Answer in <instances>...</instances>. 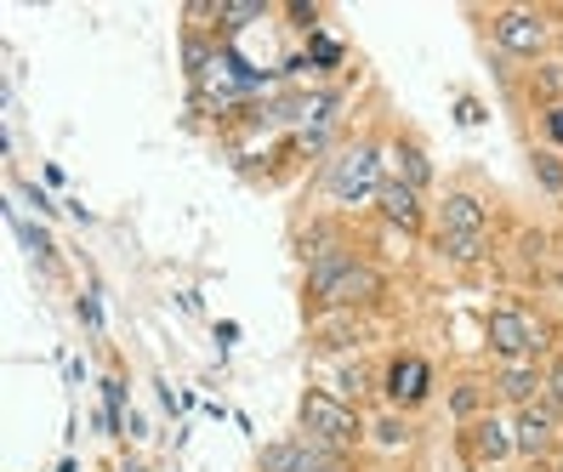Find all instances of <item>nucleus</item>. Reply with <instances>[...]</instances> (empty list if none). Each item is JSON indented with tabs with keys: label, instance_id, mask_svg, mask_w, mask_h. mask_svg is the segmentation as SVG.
Returning <instances> with one entry per match:
<instances>
[{
	"label": "nucleus",
	"instance_id": "nucleus-24",
	"mask_svg": "<svg viewBox=\"0 0 563 472\" xmlns=\"http://www.w3.org/2000/svg\"><path fill=\"white\" fill-rule=\"evenodd\" d=\"M262 18V0H240V7H217V35H234V29Z\"/></svg>",
	"mask_w": 563,
	"mask_h": 472
},
{
	"label": "nucleus",
	"instance_id": "nucleus-6",
	"mask_svg": "<svg viewBox=\"0 0 563 472\" xmlns=\"http://www.w3.org/2000/svg\"><path fill=\"white\" fill-rule=\"evenodd\" d=\"M489 46H495L501 63L536 69V63H547V52H552V18L541 7H501L489 18Z\"/></svg>",
	"mask_w": 563,
	"mask_h": 472
},
{
	"label": "nucleus",
	"instance_id": "nucleus-8",
	"mask_svg": "<svg viewBox=\"0 0 563 472\" xmlns=\"http://www.w3.org/2000/svg\"><path fill=\"white\" fill-rule=\"evenodd\" d=\"M461 450H467L473 466L495 472L518 461V438H512V410H484L473 427H461Z\"/></svg>",
	"mask_w": 563,
	"mask_h": 472
},
{
	"label": "nucleus",
	"instance_id": "nucleus-23",
	"mask_svg": "<svg viewBox=\"0 0 563 472\" xmlns=\"http://www.w3.org/2000/svg\"><path fill=\"white\" fill-rule=\"evenodd\" d=\"M541 398L563 416V348H552V353H547V364H541Z\"/></svg>",
	"mask_w": 563,
	"mask_h": 472
},
{
	"label": "nucleus",
	"instance_id": "nucleus-2",
	"mask_svg": "<svg viewBox=\"0 0 563 472\" xmlns=\"http://www.w3.org/2000/svg\"><path fill=\"white\" fill-rule=\"evenodd\" d=\"M382 177H387L382 143H376V138H347L336 154L324 160L319 194H324V206H336V211H364V206H376Z\"/></svg>",
	"mask_w": 563,
	"mask_h": 472
},
{
	"label": "nucleus",
	"instance_id": "nucleus-27",
	"mask_svg": "<svg viewBox=\"0 0 563 472\" xmlns=\"http://www.w3.org/2000/svg\"><path fill=\"white\" fill-rule=\"evenodd\" d=\"M552 296H558V308H563V267H558V274H552Z\"/></svg>",
	"mask_w": 563,
	"mask_h": 472
},
{
	"label": "nucleus",
	"instance_id": "nucleus-28",
	"mask_svg": "<svg viewBox=\"0 0 563 472\" xmlns=\"http://www.w3.org/2000/svg\"><path fill=\"white\" fill-rule=\"evenodd\" d=\"M131 472H137V466H131Z\"/></svg>",
	"mask_w": 563,
	"mask_h": 472
},
{
	"label": "nucleus",
	"instance_id": "nucleus-13",
	"mask_svg": "<svg viewBox=\"0 0 563 472\" xmlns=\"http://www.w3.org/2000/svg\"><path fill=\"white\" fill-rule=\"evenodd\" d=\"M319 387L364 410V404H371V398L382 393V376H376V370L364 364V359H353V353H347V359H330V364H324V382H319Z\"/></svg>",
	"mask_w": 563,
	"mask_h": 472
},
{
	"label": "nucleus",
	"instance_id": "nucleus-4",
	"mask_svg": "<svg viewBox=\"0 0 563 472\" xmlns=\"http://www.w3.org/2000/svg\"><path fill=\"white\" fill-rule=\"evenodd\" d=\"M296 432L302 438H313L319 450H330V455H353L358 444H364V410L358 404H347V398H336V393H324L319 382L302 393V404H296Z\"/></svg>",
	"mask_w": 563,
	"mask_h": 472
},
{
	"label": "nucleus",
	"instance_id": "nucleus-14",
	"mask_svg": "<svg viewBox=\"0 0 563 472\" xmlns=\"http://www.w3.org/2000/svg\"><path fill=\"white\" fill-rule=\"evenodd\" d=\"M364 444L382 450V455H399L416 444V421L410 410H393V404H382V410H364Z\"/></svg>",
	"mask_w": 563,
	"mask_h": 472
},
{
	"label": "nucleus",
	"instance_id": "nucleus-15",
	"mask_svg": "<svg viewBox=\"0 0 563 472\" xmlns=\"http://www.w3.org/2000/svg\"><path fill=\"white\" fill-rule=\"evenodd\" d=\"M489 393L501 398V410H523V404L541 398V364H495L489 370Z\"/></svg>",
	"mask_w": 563,
	"mask_h": 472
},
{
	"label": "nucleus",
	"instance_id": "nucleus-20",
	"mask_svg": "<svg viewBox=\"0 0 563 472\" xmlns=\"http://www.w3.org/2000/svg\"><path fill=\"white\" fill-rule=\"evenodd\" d=\"M529 165H536L541 188H547L552 199H563V154H552V149L541 143V149H529Z\"/></svg>",
	"mask_w": 563,
	"mask_h": 472
},
{
	"label": "nucleus",
	"instance_id": "nucleus-16",
	"mask_svg": "<svg viewBox=\"0 0 563 472\" xmlns=\"http://www.w3.org/2000/svg\"><path fill=\"white\" fill-rule=\"evenodd\" d=\"M393 177H405L416 194L433 188V160H427V149L416 138H393Z\"/></svg>",
	"mask_w": 563,
	"mask_h": 472
},
{
	"label": "nucleus",
	"instance_id": "nucleus-17",
	"mask_svg": "<svg viewBox=\"0 0 563 472\" xmlns=\"http://www.w3.org/2000/svg\"><path fill=\"white\" fill-rule=\"evenodd\" d=\"M347 240H342V228L336 222H302V233H296V256H302V267H313V262H324L330 251H342Z\"/></svg>",
	"mask_w": 563,
	"mask_h": 472
},
{
	"label": "nucleus",
	"instance_id": "nucleus-21",
	"mask_svg": "<svg viewBox=\"0 0 563 472\" xmlns=\"http://www.w3.org/2000/svg\"><path fill=\"white\" fill-rule=\"evenodd\" d=\"M12 233H18V245H23L29 256H35L41 267L52 262V240H46V228H41V222H23V217L12 211Z\"/></svg>",
	"mask_w": 563,
	"mask_h": 472
},
{
	"label": "nucleus",
	"instance_id": "nucleus-11",
	"mask_svg": "<svg viewBox=\"0 0 563 472\" xmlns=\"http://www.w3.org/2000/svg\"><path fill=\"white\" fill-rule=\"evenodd\" d=\"M330 466H347V461L330 455V450H319L313 438H302V432L274 438V444L262 450V461H256V472H330Z\"/></svg>",
	"mask_w": 563,
	"mask_h": 472
},
{
	"label": "nucleus",
	"instance_id": "nucleus-1",
	"mask_svg": "<svg viewBox=\"0 0 563 472\" xmlns=\"http://www.w3.org/2000/svg\"><path fill=\"white\" fill-rule=\"evenodd\" d=\"M308 308L313 314H342V308H358V314H371L382 290H387V274L364 256L358 245H342V251H330L324 262L308 267Z\"/></svg>",
	"mask_w": 563,
	"mask_h": 472
},
{
	"label": "nucleus",
	"instance_id": "nucleus-10",
	"mask_svg": "<svg viewBox=\"0 0 563 472\" xmlns=\"http://www.w3.org/2000/svg\"><path fill=\"white\" fill-rule=\"evenodd\" d=\"M427 393H433V364H427L421 353L387 359V370H382V398L393 404V410H416Z\"/></svg>",
	"mask_w": 563,
	"mask_h": 472
},
{
	"label": "nucleus",
	"instance_id": "nucleus-5",
	"mask_svg": "<svg viewBox=\"0 0 563 472\" xmlns=\"http://www.w3.org/2000/svg\"><path fill=\"white\" fill-rule=\"evenodd\" d=\"M484 342L495 353V364H547L552 353V325L536 314V308H523V301H501L489 319H484Z\"/></svg>",
	"mask_w": 563,
	"mask_h": 472
},
{
	"label": "nucleus",
	"instance_id": "nucleus-22",
	"mask_svg": "<svg viewBox=\"0 0 563 472\" xmlns=\"http://www.w3.org/2000/svg\"><path fill=\"white\" fill-rule=\"evenodd\" d=\"M302 57L313 63V69H336V63L347 57V46H342V41H330L324 29H313V35H308V52H302Z\"/></svg>",
	"mask_w": 563,
	"mask_h": 472
},
{
	"label": "nucleus",
	"instance_id": "nucleus-19",
	"mask_svg": "<svg viewBox=\"0 0 563 472\" xmlns=\"http://www.w3.org/2000/svg\"><path fill=\"white\" fill-rule=\"evenodd\" d=\"M484 393H489V387H484L478 376H461V382L450 387V416H455L461 427H473V421L484 416Z\"/></svg>",
	"mask_w": 563,
	"mask_h": 472
},
{
	"label": "nucleus",
	"instance_id": "nucleus-26",
	"mask_svg": "<svg viewBox=\"0 0 563 472\" xmlns=\"http://www.w3.org/2000/svg\"><path fill=\"white\" fill-rule=\"evenodd\" d=\"M80 319H86V330H103V308H97V296H91V290L80 296Z\"/></svg>",
	"mask_w": 563,
	"mask_h": 472
},
{
	"label": "nucleus",
	"instance_id": "nucleus-12",
	"mask_svg": "<svg viewBox=\"0 0 563 472\" xmlns=\"http://www.w3.org/2000/svg\"><path fill=\"white\" fill-rule=\"evenodd\" d=\"M371 342V314L342 308V314H313V348L330 359H347L353 348Z\"/></svg>",
	"mask_w": 563,
	"mask_h": 472
},
{
	"label": "nucleus",
	"instance_id": "nucleus-7",
	"mask_svg": "<svg viewBox=\"0 0 563 472\" xmlns=\"http://www.w3.org/2000/svg\"><path fill=\"white\" fill-rule=\"evenodd\" d=\"M512 438H518L523 466H547V461H558V444H563V416L547 398H536V404H523V410H512Z\"/></svg>",
	"mask_w": 563,
	"mask_h": 472
},
{
	"label": "nucleus",
	"instance_id": "nucleus-3",
	"mask_svg": "<svg viewBox=\"0 0 563 472\" xmlns=\"http://www.w3.org/2000/svg\"><path fill=\"white\" fill-rule=\"evenodd\" d=\"M433 245L455 267H478L489 256V206H484L473 188H450L439 199V233H433Z\"/></svg>",
	"mask_w": 563,
	"mask_h": 472
},
{
	"label": "nucleus",
	"instance_id": "nucleus-25",
	"mask_svg": "<svg viewBox=\"0 0 563 472\" xmlns=\"http://www.w3.org/2000/svg\"><path fill=\"white\" fill-rule=\"evenodd\" d=\"M541 138H547L552 154H563V103L558 109H541Z\"/></svg>",
	"mask_w": 563,
	"mask_h": 472
},
{
	"label": "nucleus",
	"instance_id": "nucleus-9",
	"mask_svg": "<svg viewBox=\"0 0 563 472\" xmlns=\"http://www.w3.org/2000/svg\"><path fill=\"white\" fill-rule=\"evenodd\" d=\"M387 228H399V233H410V240H421L427 233V194H416L405 177H382V188H376V206H371Z\"/></svg>",
	"mask_w": 563,
	"mask_h": 472
},
{
	"label": "nucleus",
	"instance_id": "nucleus-18",
	"mask_svg": "<svg viewBox=\"0 0 563 472\" xmlns=\"http://www.w3.org/2000/svg\"><path fill=\"white\" fill-rule=\"evenodd\" d=\"M529 97H536L541 109H558L563 103V57H547L529 69Z\"/></svg>",
	"mask_w": 563,
	"mask_h": 472
}]
</instances>
